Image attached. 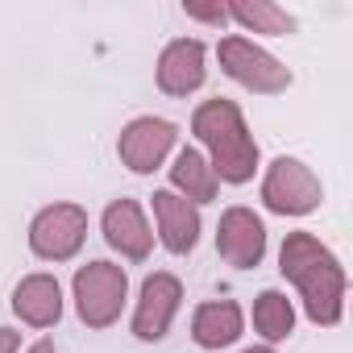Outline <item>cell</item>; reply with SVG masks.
<instances>
[{
  "label": "cell",
  "instance_id": "cell-15",
  "mask_svg": "<svg viewBox=\"0 0 353 353\" xmlns=\"http://www.w3.org/2000/svg\"><path fill=\"white\" fill-rule=\"evenodd\" d=\"M216 188H221V179L212 174V166H208V158L200 154V150H179L174 154V166H170V192L174 196H183L188 204H208V200H216Z\"/></svg>",
  "mask_w": 353,
  "mask_h": 353
},
{
  "label": "cell",
  "instance_id": "cell-18",
  "mask_svg": "<svg viewBox=\"0 0 353 353\" xmlns=\"http://www.w3.org/2000/svg\"><path fill=\"white\" fill-rule=\"evenodd\" d=\"M183 13H188V17H196V21H208V26H225V21H229L225 5H196V0H188Z\"/></svg>",
  "mask_w": 353,
  "mask_h": 353
},
{
  "label": "cell",
  "instance_id": "cell-11",
  "mask_svg": "<svg viewBox=\"0 0 353 353\" xmlns=\"http://www.w3.org/2000/svg\"><path fill=\"white\" fill-rule=\"evenodd\" d=\"M204 42L200 38H174L158 54V88L166 96H192L204 83Z\"/></svg>",
  "mask_w": 353,
  "mask_h": 353
},
{
  "label": "cell",
  "instance_id": "cell-17",
  "mask_svg": "<svg viewBox=\"0 0 353 353\" xmlns=\"http://www.w3.org/2000/svg\"><path fill=\"white\" fill-rule=\"evenodd\" d=\"M254 328L266 336V341H287L291 336V328H295V307H291V299L283 295V291H262L258 299H254Z\"/></svg>",
  "mask_w": 353,
  "mask_h": 353
},
{
  "label": "cell",
  "instance_id": "cell-4",
  "mask_svg": "<svg viewBox=\"0 0 353 353\" xmlns=\"http://www.w3.org/2000/svg\"><path fill=\"white\" fill-rule=\"evenodd\" d=\"M216 54H221V71H225L229 79H237L241 88L258 92V96H279V92L291 88V71H287L270 50L254 46V42L241 38V34L221 38Z\"/></svg>",
  "mask_w": 353,
  "mask_h": 353
},
{
  "label": "cell",
  "instance_id": "cell-21",
  "mask_svg": "<svg viewBox=\"0 0 353 353\" xmlns=\"http://www.w3.org/2000/svg\"><path fill=\"white\" fill-rule=\"evenodd\" d=\"M241 353H274V349H266V345H258V349H241Z\"/></svg>",
  "mask_w": 353,
  "mask_h": 353
},
{
  "label": "cell",
  "instance_id": "cell-8",
  "mask_svg": "<svg viewBox=\"0 0 353 353\" xmlns=\"http://www.w3.org/2000/svg\"><path fill=\"white\" fill-rule=\"evenodd\" d=\"M183 303V283L166 274V270H154L145 283H141V295H137V312H133V336L137 341H162L170 332V320Z\"/></svg>",
  "mask_w": 353,
  "mask_h": 353
},
{
  "label": "cell",
  "instance_id": "cell-16",
  "mask_svg": "<svg viewBox=\"0 0 353 353\" xmlns=\"http://www.w3.org/2000/svg\"><path fill=\"white\" fill-rule=\"evenodd\" d=\"M225 13L254 34H274V38L295 34V17L283 13L279 5H270V0H233V5H225Z\"/></svg>",
  "mask_w": 353,
  "mask_h": 353
},
{
  "label": "cell",
  "instance_id": "cell-2",
  "mask_svg": "<svg viewBox=\"0 0 353 353\" xmlns=\"http://www.w3.org/2000/svg\"><path fill=\"white\" fill-rule=\"evenodd\" d=\"M192 133L208 145V166L221 183H250L258 170V141L245 129V117L233 100H204L192 117Z\"/></svg>",
  "mask_w": 353,
  "mask_h": 353
},
{
  "label": "cell",
  "instance_id": "cell-12",
  "mask_svg": "<svg viewBox=\"0 0 353 353\" xmlns=\"http://www.w3.org/2000/svg\"><path fill=\"white\" fill-rule=\"evenodd\" d=\"M150 204H154V221H158L162 245L170 254H192L196 241H200V208L188 204L183 196H174L170 188L166 192H154Z\"/></svg>",
  "mask_w": 353,
  "mask_h": 353
},
{
  "label": "cell",
  "instance_id": "cell-10",
  "mask_svg": "<svg viewBox=\"0 0 353 353\" xmlns=\"http://www.w3.org/2000/svg\"><path fill=\"white\" fill-rule=\"evenodd\" d=\"M100 229H104V241L129 262H145L150 250H154V229H150L137 200H125V196L112 200L100 216Z\"/></svg>",
  "mask_w": 353,
  "mask_h": 353
},
{
  "label": "cell",
  "instance_id": "cell-3",
  "mask_svg": "<svg viewBox=\"0 0 353 353\" xmlns=\"http://www.w3.org/2000/svg\"><path fill=\"white\" fill-rule=\"evenodd\" d=\"M71 291H75L79 320L88 328H108V324L121 320V307L129 299V274H125V266L96 258V262H88V266L75 270Z\"/></svg>",
  "mask_w": 353,
  "mask_h": 353
},
{
  "label": "cell",
  "instance_id": "cell-1",
  "mask_svg": "<svg viewBox=\"0 0 353 353\" xmlns=\"http://www.w3.org/2000/svg\"><path fill=\"white\" fill-rule=\"evenodd\" d=\"M279 270L283 279H291L303 295V312L312 324L332 328L345 312V266L336 262V254L316 237V233H287L283 250H279Z\"/></svg>",
  "mask_w": 353,
  "mask_h": 353
},
{
  "label": "cell",
  "instance_id": "cell-19",
  "mask_svg": "<svg viewBox=\"0 0 353 353\" xmlns=\"http://www.w3.org/2000/svg\"><path fill=\"white\" fill-rule=\"evenodd\" d=\"M17 349H21V332L0 328V353H17Z\"/></svg>",
  "mask_w": 353,
  "mask_h": 353
},
{
  "label": "cell",
  "instance_id": "cell-13",
  "mask_svg": "<svg viewBox=\"0 0 353 353\" xmlns=\"http://www.w3.org/2000/svg\"><path fill=\"white\" fill-rule=\"evenodd\" d=\"M13 312L30 328H54L63 320V287L54 274H26L13 287Z\"/></svg>",
  "mask_w": 353,
  "mask_h": 353
},
{
  "label": "cell",
  "instance_id": "cell-5",
  "mask_svg": "<svg viewBox=\"0 0 353 353\" xmlns=\"http://www.w3.org/2000/svg\"><path fill=\"white\" fill-rule=\"evenodd\" d=\"M324 200V188L312 174V166H303L299 158H274L266 179H262V204L279 216H307L316 212Z\"/></svg>",
  "mask_w": 353,
  "mask_h": 353
},
{
  "label": "cell",
  "instance_id": "cell-9",
  "mask_svg": "<svg viewBox=\"0 0 353 353\" xmlns=\"http://www.w3.org/2000/svg\"><path fill=\"white\" fill-rule=\"evenodd\" d=\"M216 254L237 266V270H254L266 258V225L262 216H254L250 208H229L216 225Z\"/></svg>",
  "mask_w": 353,
  "mask_h": 353
},
{
  "label": "cell",
  "instance_id": "cell-6",
  "mask_svg": "<svg viewBox=\"0 0 353 353\" xmlns=\"http://www.w3.org/2000/svg\"><path fill=\"white\" fill-rule=\"evenodd\" d=\"M88 241V212L79 204H50L30 225V250L42 262H71Z\"/></svg>",
  "mask_w": 353,
  "mask_h": 353
},
{
  "label": "cell",
  "instance_id": "cell-20",
  "mask_svg": "<svg viewBox=\"0 0 353 353\" xmlns=\"http://www.w3.org/2000/svg\"><path fill=\"white\" fill-rule=\"evenodd\" d=\"M26 353H54V345H50V341H38V345H30Z\"/></svg>",
  "mask_w": 353,
  "mask_h": 353
},
{
  "label": "cell",
  "instance_id": "cell-7",
  "mask_svg": "<svg viewBox=\"0 0 353 353\" xmlns=\"http://www.w3.org/2000/svg\"><path fill=\"white\" fill-rule=\"evenodd\" d=\"M174 137H179V129L166 117H133L117 137V154L133 174H154L174 150Z\"/></svg>",
  "mask_w": 353,
  "mask_h": 353
},
{
  "label": "cell",
  "instance_id": "cell-14",
  "mask_svg": "<svg viewBox=\"0 0 353 353\" xmlns=\"http://www.w3.org/2000/svg\"><path fill=\"white\" fill-rule=\"evenodd\" d=\"M241 328H245V316L233 299H208L192 316V341L200 349H225L241 336Z\"/></svg>",
  "mask_w": 353,
  "mask_h": 353
}]
</instances>
